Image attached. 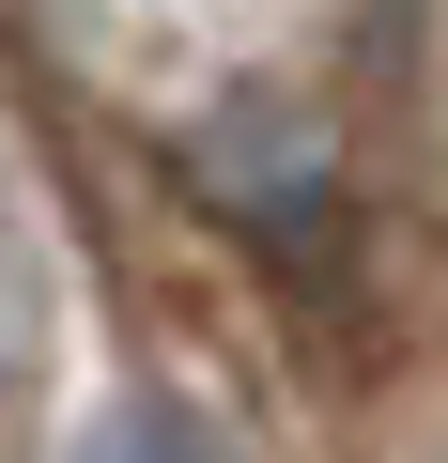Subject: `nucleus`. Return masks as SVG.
<instances>
[{"label":"nucleus","mask_w":448,"mask_h":463,"mask_svg":"<svg viewBox=\"0 0 448 463\" xmlns=\"http://www.w3.org/2000/svg\"><path fill=\"white\" fill-rule=\"evenodd\" d=\"M78 463H233V432H216L186 386H124V402L78 432Z\"/></svg>","instance_id":"obj_1"}]
</instances>
